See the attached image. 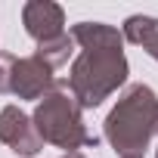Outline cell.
<instances>
[{
	"mask_svg": "<svg viewBox=\"0 0 158 158\" xmlns=\"http://www.w3.org/2000/svg\"><path fill=\"white\" fill-rule=\"evenodd\" d=\"M155 158H158V149H155Z\"/></svg>",
	"mask_w": 158,
	"mask_h": 158,
	"instance_id": "obj_11",
	"label": "cell"
},
{
	"mask_svg": "<svg viewBox=\"0 0 158 158\" xmlns=\"http://www.w3.org/2000/svg\"><path fill=\"white\" fill-rule=\"evenodd\" d=\"M68 34L81 53L68 68L65 90L81 109H96L127 84L130 65L124 56V37L115 25L106 22H77Z\"/></svg>",
	"mask_w": 158,
	"mask_h": 158,
	"instance_id": "obj_1",
	"label": "cell"
},
{
	"mask_svg": "<svg viewBox=\"0 0 158 158\" xmlns=\"http://www.w3.org/2000/svg\"><path fill=\"white\" fill-rule=\"evenodd\" d=\"M121 37H124L127 44L143 47V50L158 62V19H155V16H143V13L127 16L124 25H121Z\"/></svg>",
	"mask_w": 158,
	"mask_h": 158,
	"instance_id": "obj_7",
	"label": "cell"
},
{
	"mask_svg": "<svg viewBox=\"0 0 158 158\" xmlns=\"http://www.w3.org/2000/svg\"><path fill=\"white\" fill-rule=\"evenodd\" d=\"M62 158H87V155H84V152H65Z\"/></svg>",
	"mask_w": 158,
	"mask_h": 158,
	"instance_id": "obj_10",
	"label": "cell"
},
{
	"mask_svg": "<svg viewBox=\"0 0 158 158\" xmlns=\"http://www.w3.org/2000/svg\"><path fill=\"white\" fill-rule=\"evenodd\" d=\"M102 136L121 158H143L158 136V93L149 84H127L102 121Z\"/></svg>",
	"mask_w": 158,
	"mask_h": 158,
	"instance_id": "obj_2",
	"label": "cell"
},
{
	"mask_svg": "<svg viewBox=\"0 0 158 158\" xmlns=\"http://www.w3.org/2000/svg\"><path fill=\"white\" fill-rule=\"evenodd\" d=\"M13 65H16V56H10V53H0V96H3V93H10Z\"/></svg>",
	"mask_w": 158,
	"mask_h": 158,
	"instance_id": "obj_9",
	"label": "cell"
},
{
	"mask_svg": "<svg viewBox=\"0 0 158 158\" xmlns=\"http://www.w3.org/2000/svg\"><path fill=\"white\" fill-rule=\"evenodd\" d=\"M34 130L44 143L62 149V152H77V149H96L99 136L87 130L84 124V109L74 102V96L65 87L50 90L44 99L34 106Z\"/></svg>",
	"mask_w": 158,
	"mask_h": 158,
	"instance_id": "obj_3",
	"label": "cell"
},
{
	"mask_svg": "<svg viewBox=\"0 0 158 158\" xmlns=\"http://www.w3.org/2000/svg\"><path fill=\"white\" fill-rule=\"evenodd\" d=\"M56 74L53 68L37 59L34 53L31 56H16V65H13V77H10V93L19 96V99H44L50 90H56Z\"/></svg>",
	"mask_w": 158,
	"mask_h": 158,
	"instance_id": "obj_4",
	"label": "cell"
},
{
	"mask_svg": "<svg viewBox=\"0 0 158 158\" xmlns=\"http://www.w3.org/2000/svg\"><path fill=\"white\" fill-rule=\"evenodd\" d=\"M71 53H74V40H71V34H68V31H65V34H59V37H53V40L37 44V50H34V56H37V59H44L53 71H56L59 65H65V62L71 59Z\"/></svg>",
	"mask_w": 158,
	"mask_h": 158,
	"instance_id": "obj_8",
	"label": "cell"
},
{
	"mask_svg": "<svg viewBox=\"0 0 158 158\" xmlns=\"http://www.w3.org/2000/svg\"><path fill=\"white\" fill-rule=\"evenodd\" d=\"M0 143L10 152L22 155V158H34L44 149V139L37 136L31 115H25L19 106H3L0 109Z\"/></svg>",
	"mask_w": 158,
	"mask_h": 158,
	"instance_id": "obj_5",
	"label": "cell"
},
{
	"mask_svg": "<svg viewBox=\"0 0 158 158\" xmlns=\"http://www.w3.org/2000/svg\"><path fill=\"white\" fill-rule=\"evenodd\" d=\"M22 25H25L28 37H34L37 44L53 40V37L65 34V10L53 0H28L22 6Z\"/></svg>",
	"mask_w": 158,
	"mask_h": 158,
	"instance_id": "obj_6",
	"label": "cell"
}]
</instances>
